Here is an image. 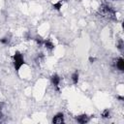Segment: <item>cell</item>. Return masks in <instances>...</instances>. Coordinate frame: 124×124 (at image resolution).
<instances>
[{
	"instance_id": "cell-4",
	"label": "cell",
	"mask_w": 124,
	"mask_h": 124,
	"mask_svg": "<svg viewBox=\"0 0 124 124\" xmlns=\"http://www.w3.org/2000/svg\"><path fill=\"white\" fill-rule=\"evenodd\" d=\"M50 81H51L52 85L56 88V90H58V91H59L58 85H59V83H60V81H61V78H60L57 74H53V75L50 77Z\"/></svg>"
},
{
	"instance_id": "cell-8",
	"label": "cell",
	"mask_w": 124,
	"mask_h": 124,
	"mask_svg": "<svg viewBox=\"0 0 124 124\" xmlns=\"http://www.w3.org/2000/svg\"><path fill=\"white\" fill-rule=\"evenodd\" d=\"M78 78H79V75H78V71H76V72H74L73 74H72V80H73V83L74 84H78Z\"/></svg>"
},
{
	"instance_id": "cell-13",
	"label": "cell",
	"mask_w": 124,
	"mask_h": 124,
	"mask_svg": "<svg viewBox=\"0 0 124 124\" xmlns=\"http://www.w3.org/2000/svg\"><path fill=\"white\" fill-rule=\"evenodd\" d=\"M34 40L36 41V43H37L39 46H43V44H44V39H42L41 37H36Z\"/></svg>"
},
{
	"instance_id": "cell-1",
	"label": "cell",
	"mask_w": 124,
	"mask_h": 124,
	"mask_svg": "<svg viewBox=\"0 0 124 124\" xmlns=\"http://www.w3.org/2000/svg\"><path fill=\"white\" fill-rule=\"evenodd\" d=\"M99 14L102 16L106 17V18L112 19V20H117V18H116V12L109 5H107V4L102 5L100 7V9H99Z\"/></svg>"
},
{
	"instance_id": "cell-7",
	"label": "cell",
	"mask_w": 124,
	"mask_h": 124,
	"mask_svg": "<svg viewBox=\"0 0 124 124\" xmlns=\"http://www.w3.org/2000/svg\"><path fill=\"white\" fill-rule=\"evenodd\" d=\"M46 48H47L48 50H52L54 48V44L49 40V39H46V40H44V44Z\"/></svg>"
},
{
	"instance_id": "cell-3",
	"label": "cell",
	"mask_w": 124,
	"mask_h": 124,
	"mask_svg": "<svg viewBox=\"0 0 124 124\" xmlns=\"http://www.w3.org/2000/svg\"><path fill=\"white\" fill-rule=\"evenodd\" d=\"M51 122L53 124H62L64 123V114L62 112H58L55 115H53Z\"/></svg>"
},
{
	"instance_id": "cell-16",
	"label": "cell",
	"mask_w": 124,
	"mask_h": 124,
	"mask_svg": "<svg viewBox=\"0 0 124 124\" xmlns=\"http://www.w3.org/2000/svg\"><path fill=\"white\" fill-rule=\"evenodd\" d=\"M4 117V115H3V113H2V111H1V108H0V121L2 120V118Z\"/></svg>"
},
{
	"instance_id": "cell-5",
	"label": "cell",
	"mask_w": 124,
	"mask_h": 124,
	"mask_svg": "<svg viewBox=\"0 0 124 124\" xmlns=\"http://www.w3.org/2000/svg\"><path fill=\"white\" fill-rule=\"evenodd\" d=\"M89 120H90V117L87 114H85V113L84 114H79V115L76 116V121L78 123H79V124H85Z\"/></svg>"
},
{
	"instance_id": "cell-15",
	"label": "cell",
	"mask_w": 124,
	"mask_h": 124,
	"mask_svg": "<svg viewBox=\"0 0 124 124\" xmlns=\"http://www.w3.org/2000/svg\"><path fill=\"white\" fill-rule=\"evenodd\" d=\"M117 99H118L119 101H121V102L124 101V97H123V96H117Z\"/></svg>"
},
{
	"instance_id": "cell-9",
	"label": "cell",
	"mask_w": 124,
	"mask_h": 124,
	"mask_svg": "<svg viewBox=\"0 0 124 124\" xmlns=\"http://www.w3.org/2000/svg\"><path fill=\"white\" fill-rule=\"evenodd\" d=\"M110 111H109V109H108V108H106V109H104L103 111H102V113H101V116L103 117V118H109L110 116Z\"/></svg>"
},
{
	"instance_id": "cell-10",
	"label": "cell",
	"mask_w": 124,
	"mask_h": 124,
	"mask_svg": "<svg viewBox=\"0 0 124 124\" xmlns=\"http://www.w3.org/2000/svg\"><path fill=\"white\" fill-rule=\"evenodd\" d=\"M52 8L54 9V10H56V11H60L61 10V8H62V3H61V1H59V2H56V3H54V4H52Z\"/></svg>"
},
{
	"instance_id": "cell-11",
	"label": "cell",
	"mask_w": 124,
	"mask_h": 124,
	"mask_svg": "<svg viewBox=\"0 0 124 124\" xmlns=\"http://www.w3.org/2000/svg\"><path fill=\"white\" fill-rule=\"evenodd\" d=\"M123 46H124V43H123V40L122 39H120L119 41H118V43H117V45H116V47L120 50V51H122L123 50Z\"/></svg>"
},
{
	"instance_id": "cell-6",
	"label": "cell",
	"mask_w": 124,
	"mask_h": 124,
	"mask_svg": "<svg viewBox=\"0 0 124 124\" xmlns=\"http://www.w3.org/2000/svg\"><path fill=\"white\" fill-rule=\"evenodd\" d=\"M115 66H116V68H117L120 72H123V71H124V59H123L122 57H119V58L116 60Z\"/></svg>"
},
{
	"instance_id": "cell-2",
	"label": "cell",
	"mask_w": 124,
	"mask_h": 124,
	"mask_svg": "<svg viewBox=\"0 0 124 124\" xmlns=\"http://www.w3.org/2000/svg\"><path fill=\"white\" fill-rule=\"evenodd\" d=\"M13 60H14V68L16 72L19 71V69L25 64V60H24V57L22 55V53L18 50H16L14 55H13Z\"/></svg>"
},
{
	"instance_id": "cell-12",
	"label": "cell",
	"mask_w": 124,
	"mask_h": 124,
	"mask_svg": "<svg viewBox=\"0 0 124 124\" xmlns=\"http://www.w3.org/2000/svg\"><path fill=\"white\" fill-rule=\"evenodd\" d=\"M0 43L3 44V45H8V44L10 43V39L7 38V37H4V38L0 39Z\"/></svg>"
},
{
	"instance_id": "cell-14",
	"label": "cell",
	"mask_w": 124,
	"mask_h": 124,
	"mask_svg": "<svg viewBox=\"0 0 124 124\" xmlns=\"http://www.w3.org/2000/svg\"><path fill=\"white\" fill-rule=\"evenodd\" d=\"M88 60H89V62H90V63H93V62L96 60V58H95V57H92V56H90Z\"/></svg>"
}]
</instances>
